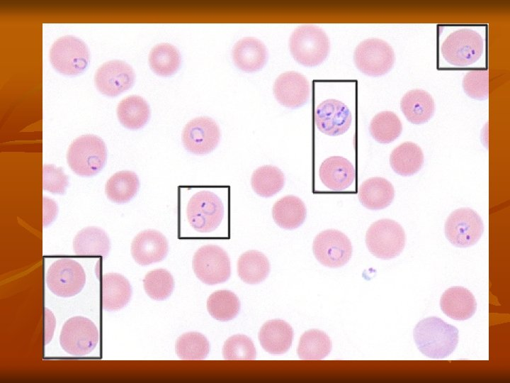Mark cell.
Wrapping results in <instances>:
<instances>
[{"label": "cell", "instance_id": "6da1fadb", "mask_svg": "<svg viewBox=\"0 0 510 383\" xmlns=\"http://www.w3.org/2000/svg\"><path fill=\"white\" fill-rule=\"evenodd\" d=\"M413 336L418 350L431 359L449 356L458 343V330L440 318L431 316L415 326Z\"/></svg>", "mask_w": 510, "mask_h": 383}, {"label": "cell", "instance_id": "7a4b0ae2", "mask_svg": "<svg viewBox=\"0 0 510 383\" xmlns=\"http://www.w3.org/2000/svg\"><path fill=\"white\" fill-rule=\"evenodd\" d=\"M289 48L293 57L305 67L322 63L329 52L330 43L326 33L314 24H302L292 33Z\"/></svg>", "mask_w": 510, "mask_h": 383}, {"label": "cell", "instance_id": "3957f363", "mask_svg": "<svg viewBox=\"0 0 510 383\" xmlns=\"http://www.w3.org/2000/svg\"><path fill=\"white\" fill-rule=\"evenodd\" d=\"M107 149L103 140L94 135H84L75 139L67 154L72 170L81 177H92L105 166Z\"/></svg>", "mask_w": 510, "mask_h": 383}, {"label": "cell", "instance_id": "277c9868", "mask_svg": "<svg viewBox=\"0 0 510 383\" xmlns=\"http://www.w3.org/2000/svg\"><path fill=\"white\" fill-rule=\"evenodd\" d=\"M406 235L397 222L383 218L374 222L366 234L369 252L382 260H390L400 255L404 248Z\"/></svg>", "mask_w": 510, "mask_h": 383}, {"label": "cell", "instance_id": "5b68a950", "mask_svg": "<svg viewBox=\"0 0 510 383\" xmlns=\"http://www.w3.org/2000/svg\"><path fill=\"white\" fill-rule=\"evenodd\" d=\"M484 39L470 28L452 32L444 40L441 51L444 60L451 65L465 67L476 62L484 51Z\"/></svg>", "mask_w": 510, "mask_h": 383}, {"label": "cell", "instance_id": "8992f818", "mask_svg": "<svg viewBox=\"0 0 510 383\" xmlns=\"http://www.w3.org/2000/svg\"><path fill=\"white\" fill-rule=\"evenodd\" d=\"M50 60L52 67L65 75H77L89 66L90 53L87 45L73 35L57 39L52 45Z\"/></svg>", "mask_w": 510, "mask_h": 383}, {"label": "cell", "instance_id": "52a82bcc", "mask_svg": "<svg viewBox=\"0 0 510 383\" xmlns=\"http://www.w3.org/2000/svg\"><path fill=\"white\" fill-rule=\"evenodd\" d=\"M356 68L370 77H380L388 73L395 62L392 48L379 38H368L361 41L353 52Z\"/></svg>", "mask_w": 510, "mask_h": 383}, {"label": "cell", "instance_id": "ba28073f", "mask_svg": "<svg viewBox=\"0 0 510 383\" xmlns=\"http://www.w3.org/2000/svg\"><path fill=\"white\" fill-rule=\"evenodd\" d=\"M186 215L190 225L200 233L215 231L224 216L221 199L212 192L203 190L193 194L188 201Z\"/></svg>", "mask_w": 510, "mask_h": 383}, {"label": "cell", "instance_id": "9c48e42d", "mask_svg": "<svg viewBox=\"0 0 510 383\" xmlns=\"http://www.w3.org/2000/svg\"><path fill=\"white\" fill-rule=\"evenodd\" d=\"M193 269L203 283L214 285L226 282L230 277V260L227 252L216 245H205L197 250L193 258Z\"/></svg>", "mask_w": 510, "mask_h": 383}, {"label": "cell", "instance_id": "30bf717a", "mask_svg": "<svg viewBox=\"0 0 510 383\" xmlns=\"http://www.w3.org/2000/svg\"><path fill=\"white\" fill-rule=\"evenodd\" d=\"M99 332L90 319L83 316L69 318L63 325L60 343L62 349L74 356L90 353L98 345Z\"/></svg>", "mask_w": 510, "mask_h": 383}, {"label": "cell", "instance_id": "8fae6325", "mask_svg": "<svg viewBox=\"0 0 510 383\" xmlns=\"http://www.w3.org/2000/svg\"><path fill=\"white\" fill-rule=\"evenodd\" d=\"M448 240L458 248L475 245L482 237L484 224L479 214L470 208L453 211L447 218L444 226Z\"/></svg>", "mask_w": 510, "mask_h": 383}, {"label": "cell", "instance_id": "7c38bea8", "mask_svg": "<svg viewBox=\"0 0 510 383\" xmlns=\"http://www.w3.org/2000/svg\"><path fill=\"white\" fill-rule=\"evenodd\" d=\"M46 282L54 294L70 297L82 290L86 283V274L78 262L62 258L50 266L46 274Z\"/></svg>", "mask_w": 510, "mask_h": 383}, {"label": "cell", "instance_id": "4fadbf2b", "mask_svg": "<svg viewBox=\"0 0 510 383\" xmlns=\"http://www.w3.org/2000/svg\"><path fill=\"white\" fill-rule=\"evenodd\" d=\"M312 251L322 265L337 268L345 265L351 259L353 247L348 238L335 229L320 232L314 239Z\"/></svg>", "mask_w": 510, "mask_h": 383}, {"label": "cell", "instance_id": "5bb4252c", "mask_svg": "<svg viewBox=\"0 0 510 383\" xmlns=\"http://www.w3.org/2000/svg\"><path fill=\"white\" fill-rule=\"evenodd\" d=\"M220 131L210 117L201 116L190 121L184 127L182 140L184 148L195 155H206L217 146Z\"/></svg>", "mask_w": 510, "mask_h": 383}, {"label": "cell", "instance_id": "9a60e30c", "mask_svg": "<svg viewBox=\"0 0 510 383\" xmlns=\"http://www.w3.org/2000/svg\"><path fill=\"white\" fill-rule=\"evenodd\" d=\"M135 78V72L130 65L115 60L103 63L97 70L94 83L101 94L116 96L132 87Z\"/></svg>", "mask_w": 510, "mask_h": 383}, {"label": "cell", "instance_id": "2e32d148", "mask_svg": "<svg viewBox=\"0 0 510 383\" xmlns=\"http://www.w3.org/2000/svg\"><path fill=\"white\" fill-rule=\"evenodd\" d=\"M353 116L347 106L341 101L329 99L315 109L314 123L317 129L329 136L346 133L351 125Z\"/></svg>", "mask_w": 510, "mask_h": 383}, {"label": "cell", "instance_id": "e0dca14e", "mask_svg": "<svg viewBox=\"0 0 510 383\" xmlns=\"http://www.w3.org/2000/svg\"><path fill=\"white\" fill-rule=\"evenodd\" d=\"M273 91L276 100L290 109H298L305 104L310 98V88L307 78L294 71L280 74L276 79Z\"/></svg>", "mask_w": 510, "mask_h": 383}, {"label": "cell", "instance_id": "ac0fdd59", "mask_svg": "<svg viewBox=\"0 0 510 383\" xmlns=\"http://www.w3.org/2000/svg\"><path fill=\"white\" fill-rule=\"evenodd\" d=\"M169 244L166 237L152 229L140 232L131 243V254L142 266L162 261L167 255Z\"/></svg>", "mask_w": 510, "mask_h": 383}, {"label": "cell", "instance_id": "d6986e66", "mask_svg": "<svg viewBox=\"0 0 510 383\" xmlns=\"http://www.w3.org/2000/svg\"><path fill=\"white\" fill-rule=\"evenodd\" d=\"M319 176L321 182L329 189L343 191L353 183L356 170L348 160L341 156H332L321 164Z\"/></svg>", "mask_w": 510, "mask_h": 383}, {"label": "cell", "instance_id": "ffe728a7", "mask_svg": "<svg viewBox=\"0 0 510 383\" xmlns=\"http://www.w3.org/2000/svg\"><path fill=\"white\" fill-rule=\"evenodd\" d=\"M234 65L242 71L253 72L260 70L268 59L267 48L260 40L246 37L238 40L232 49Z\"/></svg>", "mask_w": 510, "mask_h": 383}, {"label": "cell", "instance_id": "44dd1931", "mask_svg": "<svg viewBox=\"0 0 510 383\" xmlns=\"http://www.w3.org/2000/svg\"><path fill=\"white\" fill-rule=\"evenodd\" d=\"M440 306L449 318L464 321L475 313L477 302L472 292L460 286L451 287L442 294Z\"/></svg>", "mask_w": 510, "mask_h": 383}, {"label": "cell", "instance_id": "7402d4cb", "mask_svg": "<svg viewBox=\"0 0 510 383\" xmlns=\"http://www.w3.org/2000/svg\"><path fill=\"white\" fill-rule=\"evenodd\" d=\"M293 339V328L280 319L268 321L261 326L259 333L261 347L273 355L286 353L292 345Z\"/></svg>", "mask_w": 510, "mask_h": 383}, {"label": "cell", "instance_id": "603a6c76", "mask_svg": "<svg viewBox=\"0 0 510 383\" xmlns=\"http://www.w3.org/2000/svg\"><path fill=\"white\" fill-rule=\"evenodd\" d=\"M360 203L370 210L387 208L395 198V189L387 179L383 177H370L364 181L358 188Z\"/></svg>", "mask_w": 510, "mask_h": 383}, {"label": "cell", "instance_id": "cb8c5ba5", "mask_svg": "<svg viewBox=\"0 0 510 383\" xmlns=\"http://www.w3.org/2000/svg\"><path fill=\"white\" fill-rule=\"evenodd\" d=\"M129 281L118 273H107L102 278V307L108 311H118L127 305L132 296Z\"/></svg>", "mask_w": 510, "mask_h": 383}, {"label": "cell", "instance_id": "d4e9b609", "mask_svg": "<svg viewBox=\"0 0 510 383\" xmlns=\"http://www.w3.org/2000/svg\"><path fill=\"white\" fill-rule=\"evenodd\" d=\"M400 109L411 123L424 124L433 117L435 102L428 91L419 89H412L401 99Z\"/></svg>", "mask_w": 510, "mask_h": 383}, {"label": "cell", "instance_id": "484cf974", "mask_svg": "<svg viewBox=\"0 0 510 383\" xmlns=\"http://www.w3.org/2000/svg\"><path fill=\"white\" fill-rule=\"evenodd\" d=\"M73 250L79 256L106 257L110 250V241L103 229L89 226L81 229L75 235Z\"/></svg>", "mask_w": 510, "mask_h": 383}, {"label": "cell", "instance_id": "4316f807", "mask_svg": "<svg viewBox=\"0 0 510 383\" xmlns=\"http://www.w3.org/2000/svg\"><path fill=\"white\" fill-rule=\"evenodd\" d=\"M306 215L305 203L294 195H286L280 198L272 208V216L275 223L286 230L300 227L304 223Z\"/></svg>", "mask_w": 510, "mask_h": 383}, {"label": "cell", "instance_id": "83f0119b", "mask_svg": "<svg viewBox=\"0 0 510 383\" xmlns=\"http://www.w3.org/2000/svg\"><path fill=\"white\" fill-rule=\"evenodd\" d=\"M424 156L421 148L414 143L404 142L396 147L390 155L392 170L402 177H410L423 167Z\"/></svg>", "mask_w": 510, "mask_h": 383}, {"label": "cell", "instance_id": "f1b7e54d", "mask_svg": "<svg viewBox=\"0 0 510 383\" xmlns=\"http://www.w3.org/2000/svg\"><path fill=\"white\" fill-rule=\"evenodd\" d=\"M150 114L148 103L140 96H128L117 107V116L120 123L130 130L144 126L149 120Z\"/></svg>", "mask_w": 510, "mask_h": 383}, {"label": "cell", "instance_id": "f546056e", "mask_svg": "<svg viewBox=\"0 0 510 383\" xmlns=\"http://www.w3.org/2000/svg\"><path fill=\"white\" fill-rule=\"evenodd\" d=\"M271 267L266 256L255 250H248L240 255L237 261V272L245 283L256 284L263 282L268 275Z\"/></svg>", "mask_w": 510, "mask_h": 383}, {"label": "cell", "instance_id": "4dcf8cb0", "mask_svg": "<svg viewBox=\"0 0 510 383\" xmlns=\"http://www.w3.org/2000/svg\"><path fill=\"white\" fill-rule=\"evenodd\" d=\"M140 180L132 171H120L112 175L107 181L105 192L108 199L117 204L130 201L137 193Z\"/></svg>", "mask_w": 510, "mask_h": 383}, {"label": "cell", "instance_id": "1f68e13d", "mask_svg": "<svg viewBox=\"0 0 510 383\" xmlns=\"http://www.w3.org/2000/svg\"><path fill=\"white\" fill-rule=\"evenodd\" d=\"M285 178L277 167L263 165L254 171L251 177L253 190L259 196L268 198L276 194L284 187Z\"/></svg>", "mask_w": 510, "mask_h": 383}, {"label": "cell", "instance_id": "d6a6232c", "mask_svg": "<svg viewBox=\"0 0 510 383\" xmlns=\"http://www.w3.org/2000/svg\"><path fill=\"white\" fill-rule=\"evenodd\" d=\"M332 347V341L324 332L311 329L300 337L297 353L301 360H319L329 354Z\"/></svg>", "mask_w": 510, "mask_h": 383}, {"label": "cell", "instance_id": "836d02e7", "mask_svg": "<svg viewBox=\"0 0 510 383\" xmlns=\"http://www.w3.org/2000/svg\"><path fill=\"white\" fill-rule=\"evenodd\" d=\"M181 61L178 50L169 43L157 44L151 50L149 55L150 68L162 77H169L176 72Z\"/></svg>", "mask_w": 510, "mask_h": 383}, {"label": "cell", "instance_id": "e575fe53", "mask_svg": "<svg viewBox=\"0 0 510 383\" xmlns=\"http://www.w3.org/2000/svg\"><path fill=\"white\" fill-rule=\"evenodd\" d=\"M369 131L378 143L387 144L395 140L402 131V125L399 117L393 112L382 111L372 118Z\"/></svg>", "mask_w": 510, "mask_h": 383}, {"label": "cell", "instance_id": "d590c367", "mask_svg": "<svg viewBox=\"0 0 510 383\" xmlns=\"http://www.w3.org/2000/svg\"><path fill=\"white\" fill-rule=\"evenodd\" d=\"M207 309L215 319L227 321L237 316L240 310V302L234 292L218 290L208 297Z\"/></svg>", "mask_w": 510, "mask_h": 383}, {"label": "cell", "instance_id": "8d00e7d4", "mask_svg": "<svg viewBox=\"0 0 510 383\" xmlns=\"http://www.w3.org/2000/svg\"><path fill=\"white\" fill-rule=\"evenodd\" d=\"M210 352V343L203 334L188 332L181 335L176 343V353L184 360H201Z\"/></svg>", "mask_w": 510, "mask_h": 383}, {"label": "cell", "instance_id": "74e56055", "mask_svg": "<svg viewBox=\"0 0 510 383\" xmlns=\"http://www.w3.org/2000/svg\"><path fill=\"white\" fill-rule=\"evenodd\" d=\"M143 286L146 294L151 299L163 301L171 294L174 288V280L168 270L155 269L145 275Z\"/></svg>", "mask_w": 510, "mask_h": 383}, {"label": "cell", "instance_id": "f35d334b", "mask_svg": "<svg viewBox=\"0 0 510 383\" xmlns=\"http://www.w3.org/2000/svg\"><path fill=\"white\" fill-rule=\"evenodd\" d=\"M256 348L253 341L245 335L230 337L222 347V355L227 360H253L256 358Z\"/></svg>", "mask_w": 510, "mask_h": 383}, {"label": "cell", "instance_id": "ab89813d", "mask_svg": "<svg viewBox=\"0 0 510 383\" xmlns=\"http://www.w3.org/2000/svg\"><path fill=\"white\" fill-rule=\"evenodd\" d=\"M462 87L471 99L482 101L489 96V72L484 69L471 70L463 77Z\"/></svg>", "mask_w": 510, "mask_h": 383}, {"label": "cell", "instance_id": "60d3db41", "mask_svg": "<svg viewBox=\"0 0 510 383\" xmlns=\"http://www.w3.org/2000/svg\"><path fill=\"white\" fill-rule=\"evenodd\" d=\"M68 177L62 168L54 165L43 166L42 188L55 194H64L68 187Z\"/></svg>", "mask_w": 510, "mask_h": 383}, {"label": "cell", "instance_id": "b9f144b4", "mask_svg": "<svg viewBox=\"0 0 510 383\" xmlns=\"http://www.w3.org/2000/svg\"><path fill=\"white\" fill-rule=\"evenodd\" d=\"M47 198H43L44 212H43V226H47L51 223L56 216L57 213V206L52 200L49 199V202Z\"/></svg>", "mask_w": 510, "mask_h": 383}]
</instances>
